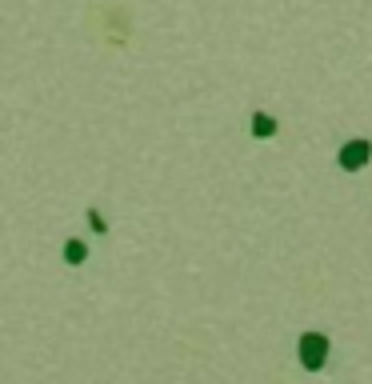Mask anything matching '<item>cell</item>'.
Returning a JSON list of instances; mask_svg holds the SVG:
<instances>
[{
  "label": "cell",
  "instance_id": "cell-1",
  "mask_svg": "<svg viewBox=\"0 0 372 384\" xmlns=\"http://www.w3.org/2000/svg\"><path fill=\"white\" fill-rule=\"evenodd\" d=\"M369 160H372V140H369V136H349V140L336 148V164H340V172H360Z\"/></svg>",
  "mask_w": 372,
  "mask_h": 384
},
{
  "label": "cell",
  "instance_id": "cell-2",
  "mask_svg": "<svg viewBox=\"0 0 372 384\" xmlns=\"http://www.w3.org/2000/svg\"><path fill=\"white\" fill-rule=\"evenodd\" d=\"M328 361V337L325 332H304L301 337V364L308 372H316V368H325Z\"/></svg>",
  "mask_w": 372,
  "mask_h": 384
},
{
  "label": "cell",
  "instance_id": "cell-3",
  "mask_svg": "<svg viewBox=\"0 0 372 384\" xmlns=\"http://www.w3.org/2000/svg\"><path fill=\"white\" fill-rule=\"evenodd\" d=\"M248 133H253L256 140H272V136L280 133V124L272 113H260V109H256V113L248 116Z\"/></svg>",
  "mask_w": 372,
  "mask_h": 384
}]
</instances>
